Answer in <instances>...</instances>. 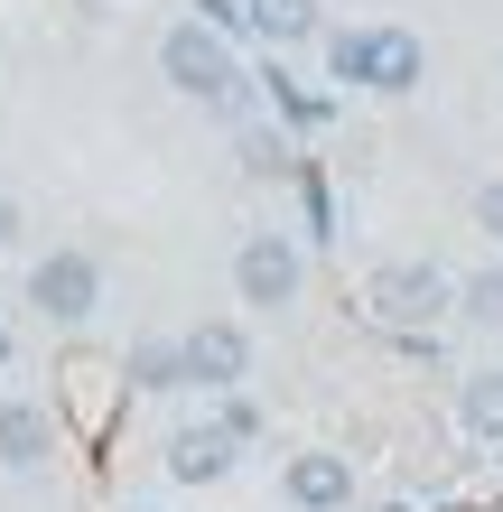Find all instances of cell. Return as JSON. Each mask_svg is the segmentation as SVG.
Here are the masks:
<instances>
[{
  "mask_svg": "<svg viewBox=\"0 0 503 512\" xmlns=\"http://www.w3.org/2000/svg\"><path fill=\"white\" fill-rule=\"evenodd\" d=\"M159 75H168L187 103H215V112H233V103H243V84H252L215 19H177L168 38H159Z\"/></svg>",
  "mask_w": 503,
  "mask_h": 512,
  "instance_id": "cell-1",
  "label": "cell"
},
{
  "mask_svg": "<svg viewBox=\"0 0 503 512\" xmlns=\"http://www.w3.org/2000/svg\"><path fill=\"white\" fill-rule=\"evenodd\" d=\"M327 66L336 84H364V94H420V75H429V47L410 38V28H336L327 38Z\"/></svg>",
  "mask_w": 503,
  "mask_h": 512,
  "instance_id": "cell-2",
  "label": "cell"
},
{
  "mask_svg": "<svg viewBox=\"0 0 503 512\" xmlns=\"http://www.w3.org/2000/svg\"><path fill=\"white\" fill-rule=\"evenodd\" d=\"M299 289H308V252H299V233H243L233 243V298L243 308H299Z\"/></svg>",
  "mask_w": 503,
  "mask_h": 512,
  "instance_id": "cell-3",
  "label": "cell"
},
{
  "mask_svg": "<svg viewBox=\"0 0 503 512\" xmlns=\"http://www.w3.org/2000/svg\"><path fill=\"white\" fill-rule=\"evenodd\" d=\"M28 308H38L47 326H94L103 317V261L94 252H38L28 261Z\"/></svg>",
  "mask_w": 503,
  "mask_h": 512,
  "instance_id": "cell-4",
  "label": "cell"
},
{
  "mask_svg": "<svg viewBox=\"0 0 503 512\" xmlns=\"http://www.w3.org/2000/svg\"><path fill=\"white\" fill-rule=\"evenodd\" d=\"M364 308L382 326H438V317L457 308V280L438 261H382L373 280H364Z\"/></svg>",
  "mask_w": 503,
  "mask_h": 512,
  "instance_id": "cell-5",
  "label": "cell"
},
{
  "mask_svg": "<svg viewBox=\"0 0 503 512\" xmlns=\"http://www.w3.org/2000/svg\"><path fill=\"white\" fill-rule=\"evenodd\" d=\"M177 364H187V391H243L252 382V336L233 317H196L177 336Z\"/></svg>",
  "mask_w": 503,
  "mask_h": 512,
  "instance_id": "cell-6",
  "label": "cell"
},
{
  "mask_svg": "<svg viewBox=\"0 0 503 512\" xmlns=\"http://www.w3.org/2000/svg\"><path fill=\"white\" fill-rule=\"evenodd\" d=\"M159 457H168V475H177V485H224V475H233V457H243V438H233L224 419H196V429H177Z\"/></svg>",
  "mask_w": 503,
  "mask_h": 512,
  "instance_id": "cell-7",
  "label": "cell"
},
{
  "mask_svg": "<svg viewBox=\"0 0 503 512\" xmlns=\"http://www.w3.org/2000/svg\"><path fill=\"white\" fill-rule=\"evenodd\" d=\"M280 494L299 503V512H345V503H354V466L327 457V447H308V457L280 466Z\"/></svg>",
  "mask_w": 503,
  "mask_h": 512,
  "instance_id": "cell-8",
  "label": "cell"
},
{
  "mask_svg": "<svg viewBox=\"0 0 503 512\" xmlns=\"http://www.w3.org/2000/svg\"><path fill=\"white\" fill-rule=\"evenodd\" d=\"M56 447V419L38 401H0V475H38Z\"/></svg>",
  "mask_w": 503,
  "mask_h": 512,
  "instance_id": "cell-9",
  "label": "cell"
},
{
  "mask_svg": "<svg viewBox=\"0 0 503 512\" xmlns=\"http://www.w3.org/2000/svg\"><path fill=\"white\" fill-rule=\"evenodd\" d=\"M457 429L476 438V447H503V364H485V373L457 382Z\"/></svg>",
  "mask_w": 503,
  "mask_h": 512,
  "instance_id": "cell-10",
  "label": "cell"
},
{
  "mask_svg": "<svg viewBox=\"0 0 503 512\" xmlns=\"http://www.w3.org/2000/svg\"><path fill=\"white\" fill-rule=\"evenodd\" d=\"M317 10H327V0H252V38L299 47V38H317Z\"/></svg>",
  "mask_w": 503,
  "mask_h": 512,
  "instance_id": "cell-11",
  "label": "cell"
},
{
  "mask_svg": "<svg viewBox=\"0 0 503 512\" xmlns=\"http://www.w3.org/2000/svg\"><path fill=\"white\" fill-rule=\"evenodd\" d=\"M131 391H187V364H177V345L140 336V345H131Z\"/></svg>",
  "mask_w": 503,
  "mask_h": 512,
  "instance_id": "cell-12",
  "label": "cell"
},
{
  "mask_svg": "<svg viewBox=\"0 0 503 512\" xmlns=\"http://www.w3.org/2000/svg\"><path fill=\"white\" fill-rule=\"evenodd\" d=\"M457 317L503 326V261H485V270H466V280H457Z\"/></svg>",
  "mask_w": 503,
  "mask_h": 512,
  "instance_id": "cell-13",
  "label": "cell"
},
{
  "mask_svg": "<svg viewBox=\"0 0 503 512\" xmlns=\"http://www.w3.org/2000/svg\"><path fill=\"white\" fill-rule=\"evenodd\" d=\"M476 233L503 252V177H485V187H476Z\"/></svg>",
  "mask_w": 503,
  "mask_h": 512,
  "instance_id": "cell-14",
  "label": "cell"
},
{
  "mask_svg": "<svg viewBox=\"0 0 503 512\" xmlns=\"http://www.w3.org/2000/svg\"><path fill=\"white\" fill-rule=\"evenodd\" d=\"M196 19H215L224 38H243V28H252V0H196Z\"/></svg>",
  "mask_w": 503,
  "mask_h": 512,
  "instance_id": "cell-15",
  "label": "cell"
},
{
  "mask_svg": "<svg viewBox=\"0 0 503 512\" xmlns=\"http://www.w3.org/2000/svg\"><path fill=\"white\" fill-rule=\"evenodd\" d=\"M215 419H224V429H233V438H243V447H252V438H261V410H252V401H243V391H224V410H215Z\"/></svg>",
  "mask_w": 503,
  "mask_h": 512,
  "instance_id": "cell-16",
  "label": "cell"
},
{
  "mask_svg": "<svg viewBox=\"0 0 503 512\" xmlns=\"http://www.w3.org/2000/svg\"><path fill=\"white\" fill-rule=\"evenodd\" d=\"M19 243V196H0V252Z\"/></svg>",
  "mask_w": 503,
  "mask_h": 512,
  "instance_id": "cell-17",
  "label": "cell"
},
{
  "mask_svg": "<svg viewBox=\"0 0 503 512\" xmlns=\"http://www.w3.org/2000/svg\"><path fill=\"white\" fill-rule=\"evenodd\" d=\"M19 364V336H10V317H0V373H10Z\"/></svg>",
  "mask_w": 503,
  "mask_h": 512,
  "instance_id": "cell-18",
  "label": "cell"
},
{
  "mask_svg": "<svg viewBox=\"0 0 503 512\" xmlns=\"http://www.w3.org/2000/svg\"><path fill=\"white\" fill-rule=\"evenodd\" d=\"M382 512H410V503H382Z\"/></svg>",
  "mask_w": 503,
  "mask_h": 512,
  "instance_id": "cell-19",
  "label": "cell"
},
{
  "mask_svg": "<svg viewBox=\"0 0 503 512\" xmlns=\"http://www.w3.org/2000/svg\"><path fill=\"white\" fill-rule=\"evenodd\" d=\"M457 512H466V503H457Z\"/></svg>",
  "mask_w": 503,
  "mask_h": 512,
  "instance_id": "cell-20",
  "label": "cell"
}]
</instances>
